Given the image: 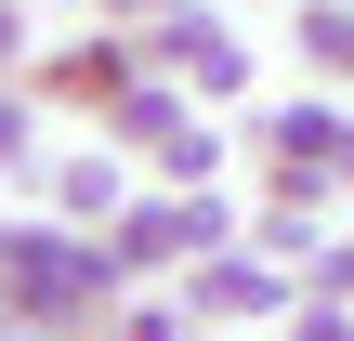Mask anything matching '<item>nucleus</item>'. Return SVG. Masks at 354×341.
<instances>
[{
	"label": "nucleus",
	"mask_w": 354,
	"mask_h": 341,
	"mask_svg": "<svg viewBox=\"0 0 354 341\" xmlns=\"http://www.w3.org/2000/svg\"><path fill=\"white\" fill-rule=\"evenodd\" d=\"M289 341H354V329H342V315H302V329H289Z\"/></svg>",
	"instance_id": "nucleus-8"
},
{
	"label": "nucleus",
	"mask_w": 354,
	"mask_h": 341,
	"mask_svg": "<svg viewBox=\"0 0 354 341\" xmlns=\"http://www.w3.org/2000/svg\"><path fill=\"white\" fill-rule=\"evenodd\" d=\"M0 276H13L26 315L66 329V315H92V302L118 289V250H79V237H39V223H26V237H0Z\"/></svg>",
	"instance_id": "nucleus-1"
},
{
	"label": "nucleus",
	"mask_w": 354,
	"mask_h": 341,
	"mask_svg": "<svg viewBox=\"0 0 354 341\" xmlns=\"http://www.w3.org/2000/svg\"><path fill=\"white\" fill-rule=\"evenodd\" d=\"M131 341H184V329H171V315H131Z\"/></svg>",
	"instance_id": "nucleus-9"
},
{
	"label": "nucleus",
	"mask_w": 354,
	"mask_h": 341,
	"mask_svg": "<svg viewBox=\"0 0 354 341\" xmlns=\"http://www.w3.org/2000/svg\"><path fill=\"white\" fill-rule=\"evenodd\" d=\"M0 66H13V13H0Z\"/></svg>",
	"instance_id": "nucleus-10"
},
{
	"label": "nucleus",
	"mask_w": 354,
	"mask_h": 341,
	"mask_svg": "<svg viewBox=\"0 0 354 341\" xmlns=\"http://www.w3.org/2000/svg\"><path fill=\"white\" fill-rule=\"evenodd\" d=\"M197 302H210V315H276V276H263V263H210Z\"/></svg>",
	"instance_id": "nucleus-4"
},
{
	"label": "nucleus",
	"mask_w": 354,
	"mask_h": 341,
	"mask_svg": "<svg viewBox=\"0 0 354 341\" xmlns=\"http://www.w3.org/2000/svg\"><path fill=\"white\" fill-rule=\"evenodd\" d=\"M66 210H79V223H118V171L79 158V171H66Z\"/></svg>",
	"instance_id": "nucleus-5"
},
{
	"label": "nucleus",
	"mask_w": 354,
	"mask_h": 341,
	"mask_svg": "<svg viewBox=\"0 0 354 341\" xmlns=\"http://www.w3.org/2000/svg\"><path fill=\"white\" fill-rule=\"evenodd\" d=\"M13 145H26V105H13V92H0V158H13Z\"/></svg>",
	"instance_id": "nucleus-7"
},
{
	"label": "nucleus",
	"mask_w": 354,
	"mask_h": 341,
	"mask_svg": "<svg viewBox=\"0 0 354 341\" xmlns=\"http://www.w3.org/2000/svg\"><path fill=\"white\" fill-rule=\"evenodd\" d=\"M184 250H223V210L210 197H158L118 223V263H184Z\"/></svg>",
	"instance_id": "nucleus-2"
},
{
	"label": "nucleus",
	"mask_w": 354,
	"mask_h": 341,
	"mask_svg": "<svg viewBox=\"0 0 354 341\" xmlns=\"http://www.w3.org/2000/svg\"><path fill=\"white\" fill-rule=\"evenodd\" d=\"M158 53H171V66H197V92H236V79H250V53H236L210 13H171V26H158Z\"/></svg>",
	"instance_id": "nucleus-3"
},
{
	"label": "nucleus",
	"mask_w": 354,
	"mask_h": 341,
	"mask_svg": "<svg viewBox=\"0 0 354 341\" xmlns=\"http://www.w3.org/2000/svg\"><path fill=\"white\" fill-rule=\"evenodd\" d=\"M302 39H315V66H342V79H354V13H302Z\"/></svg>",
	"instance_id": "nucleus-6"
}]
</instances>
